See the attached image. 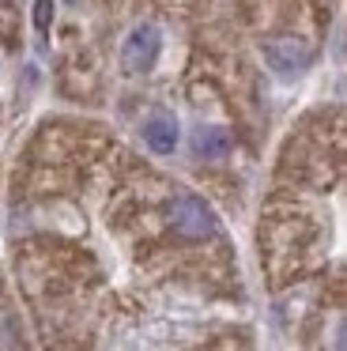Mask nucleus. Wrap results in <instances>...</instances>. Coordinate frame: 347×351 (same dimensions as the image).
Segmentation results:
<instances>
[{"label": "nucleus", "instance_id": "1", "mask_svg": "<svg viewBox=\"0 0 347 351\" xmlns=\"http://www.w3.org/2000/svg\"><path fill=\"white\" fill-rule=\"evenodd\" d=\"M170 223H174V230H178L181 238H193V242H200V238H211L219 230V223H215V215H211V208L204 204L200 197H178L170 204Z\"/></svg>", "mask_w": 347, "mask_h": 351}, {"label": "nucleus", "instance_id": "2", "mask_svg": "<svg viewBox=\"0 0 347 351\" xmlns=\"http://www.w3.org/2000/svg\"><path fill=\"white\" fill-rule=\"evenodd\" d=\"M158 49H163L158 27H151V23L136 27V31L125 38V69L128 72H151L155 61H158Z\"/></svg>", "mask_w": 347, "mask_h": 351}, {"label": "nucleus", "instance_id": "7", "mask_svg": "<svg viewBox=\"0 0 347 351\" xmlns=\"http://www.w3.org/2000/svg\"><path fill=\"white\" fill-rule=\"evenodd\" d=\"M336 351H347V317L336 325Z\"/></svg>", "mask_w": 347, "mask_h": 351}, {"label": "nucleus", "instance_id": "4", "mask_svg": "<svg viewBox=\"0 0 347 351\" xmlns=\"http://www.w3.org/2000/svg\"><path fill=\"white\" fill-rule=\"evenodd\" d=\"M143 140H147V147H151V152L170 155L174 147H178V121H174L170 114L151 117V121L143 125Z\"/></svg>", "mask_w": 347, "mask_h": 351}, {"label": "nucleus", "instance_id": "3", "mask_svg": "<svg viewBox=\"0 0 347 351\" xmlns=\"http://www.w3.org/2000/svg\"><path fill=\"white\" fill-rule=\"evenodd\" d=\"M261 53H264V61H268V69L276 72V76H287V80L298 76L309 64V49L302 46L298 38H272L261 46Z\"/></svg>", "mask_w": 347, "mask_h": 351}, {"label": "nucleus", "instance_id": "5", "mask_svg": "<svg viewBox=\"0 0 347 351\" xmlns=\"http://www.w3.org/2000/svg\"><path fill=\"white\" fill-rule=\"evenodd\" d=\"M193 147H196V155L200 159H223L226 152H230V132L226 129H196V136H193Z\"/></svg>", "mask_w": 347, "mask_h": 351}, {"label": "nucleus", "instance_id": "6", "mask_svg": "<svg viewBox=\"0 0 347 351\" xmlns=\"http://www.w3.org/2000/svg\"><path fill=\"white\" fill-rule=\"evenodd\" d=\"M49 19H53V0H38L34 4V27L38 31H49Z\"/></svg>", "mask_w": 347, "mask_h": 351}]
</instances>
